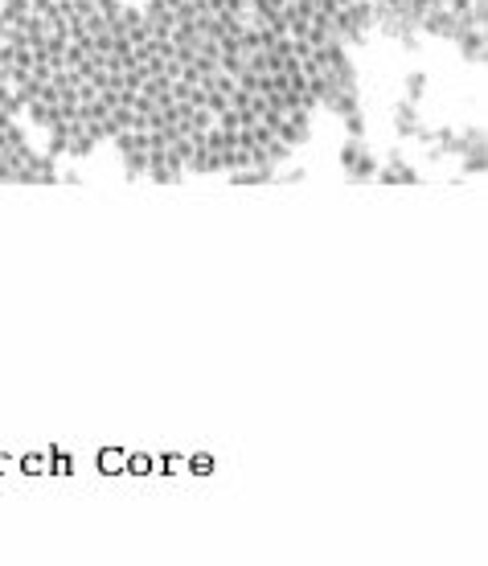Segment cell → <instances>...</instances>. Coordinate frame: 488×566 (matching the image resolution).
<instances>
[{
    "label": "cell",
    "mask_w": 488,
    "mask_h": 566,
    "mask_svg": "<svg viewBox=\"0 0 488 566\" xmlns=\"http://www.w3.org/2000/svg\"><path fill=\"white\" fill-rule=\"evenodd\" d=\"M358 0H0V112L152 177L263 169L349 83Z\"/></svg>",
    "instance_id": "1"
},
{
    "label": "cell",
    "mask_w": 488,
    "mask_h": 566,
    "mask_svg": "<svg viewBox=\"0 0 488 566\" xmlns=\"http://www.w3.org/2000/svg\"><path fill=\"white\" fill-rule=\"evenodd\" d=\"M390 9L415 25L476 45L485 33V0H386Z\"/></svg>",
    "instance_id": "2"
}]
</instances>
